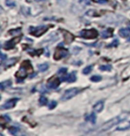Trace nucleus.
<instances>
[{"label": "nucleus", "mask_w": 130, "mask_h": 136, "mask_svg": "<svg viewBox=\"0 0 130 136\" xmlns=\"http://www.w3.org/2000/svg\"><path fill=\"white\" fill-rule=\"evenodd\" d=\"M33 71V67L31 63L29 60H25L21 64V67L18 73H16V77H18V79H24L27 76V73L29 72Z\"/></svg>", "instance_id": "nucleus-1"}, {"label": "nucleus", "mask_w": 130, "mask_h": 136, "mask_svg": "<svg viewBox=\"0 0 130 136\" xmlns=\"http://www.w3.org/2000/svg\"><path fill=\"white\" fill-rule=\"evenodd\" d=\"M126 117V116H116V117H115L114 118H112L111 120L106 122V123H104L103 125L102 128H101V131H106V130L111 128L113 126H116V125L119 124L120 122H122V120Z\"/></svg>", "instance_id": "nucleus-2"}, {"label": "nucleus", "mask_w": 130, "mask_h": 136, "mask_svg": "<svg viewBox=\"0 0 130 136\" xmlns=\"http://www.w3.org/2000/svg\"><path fill=\"white\" fill-rule=\"evenodd\" d=\"M48 28L49 27L47 25H41L38 27H30L29 33L35 37H40L46 33L48 30Z\"/></svg>", "instance_id": "nucleus-3"}, {"label": "nucleus", "mask_w": 130, "mask_h": 136, "mask_svg": "<svg viewBox=\"0 0 130 136\" xmlns=\"http://www.w3.org/2000/svg\"><path fill=\"white\" fill-rule=\"evenodd\" d=\"M98 36V31L91 28V29H84L80 32V37L84 39H95Z\"/></svg>", "instance_id": "nucleus-4"}, {"label": "nucleus", "mask_w": 130, "mask_h": 136, "mask_svg": "<svg viewBox=\"0 0 130 136\" xmlns=\"http://www.w3.org/2000/svg\"><path fill=\"white\" fill-rule=\"evenodd\" d=\"M80 92V89H78L77 87H74V88H71L69 89L66 90V91L64 93V94L63 95V96L61 97V100L62 101H67L72 98H73L74 96H75L78 93H79Z\"/></svg>", "instance_id": "nucleus-5"}, {"label": "nucleus", "mask_w": 130, "mask_h": 136, "mask_svg": "<svg viewBox=\"0 0 130 136\" xmlns=\"http://www.w3.org/2000/svg\"><path fill=\"white\" fill-rule=\"evenodd\" d=\"M68 54H69V51H68L67 49L63 47H61V48L57 47L56 48L53 58L56 60H59L61 59L65 58V57H67Z\"/></svg>", "instance_id": "nucleus-6"}, {"label": "nucleus", "mask_w": 130, "mask_h": 136, "mask_svg": "<svg viewBox=\"0 0 130 136\" xmlns=\"http://www.w3.org/2000/svg\"><path fill=\"white\" fill-rule=\"evenodd\" d=\"M61 82H62L61 78L51 77L47 81V87L49 89H56L59 86V84H60Z\"/></svg>", "instance_id": "nucleus-7"}, {"label": "nucleus", "mask_w": 130, "mask_h": 136, "mask_svg": "<svg viewBox=\"0 0 130 136\" xmlns=\"http://www.w3.org/2000/svg\"><path fill=\"white\" fill-rule=\"evenodd\" d=\"M21 36H19V37H15L12 39H11V40L6 41L5 43V49L9 50L14 48L15 45L21 41Z\"/></svg>", "instance_id": "nucleus-8"}, {"label": "nucleus", "mask_w": 130, "mask_h": 136, "mask_svg": "<svg viewBox=\"0 0 130 136\" xmlns=\"http://www.w3.org/2000/svg\"><path fill=\"white\" fill-rule=\"evenodd\" d=\"M19 100L18 98H13V99H11L9 100H8L6 103H4L2 106H1V109H12L13 107L16 105L17 102Z\"/></svg>", "instance_id": "nucleus-9"}, {"label": "nucleus", "mask_w": 130, "mask_h": 136, "mask_svg": "<svg viewBox=\"0 0 130 136\" xmlns=\"http://www.w3.org/2000/svg\"><path fill=\"white\" fill-rule=\"evenodd\" d=\"M61 80L62 81H67V82H69V83H73V82H75L76 80V72L74 71V72H72L70 74H69L67 77H62L61 78Z\"/></svg>", "instance_id": "nucleus-10"}, {"label": "nucleus", "mask_w": 130, "mask_h": 136, "mask_svg": "<svg viewBox=\"0 0 130 136\" xmlns=\"http://www.w3.org/2000/svg\"><path fill=\"white\" fill-rule=\"evenodd\" d=\"M113 31L114 30L112 28H108V29L104 30L101 32V38H108L113 36Z\"/></svg>", "instance_id": "nucleus-11"}, {"label": "nucleus", "mask_w": 130, "mask_h": 136, "mask_svg": "<svg viewBox=\"0 0 130 136\" xmlns=\"http://www.w3.org/2000/svg\"><path fill=\"white\" fill-rule=\"evenodd\" d=\"M104 101H99V102H98V103L94 106V109L96 112H100L101 111L104 109Z\"/></svg>", "instance_id": "nucleus-12"}, {"label": "nucleus", "mask_w": 130, "mask_h": 136, "mask_svg": "<svg viewBox=\"0 0 130 136\" xmlns=\"http://www.w3.org/2000/svg\"><path fill=\"white\" fill-rule=\"evenodd\" d=\"M119 35L122 38H126L129 36L130 35V28H121V29L119 31Z\"/></svg>", "instance_id": "nucleus-13"}, {"label": "nucleus", "mask_w": 130, "mask_h": 136, "mask_svg": "<svg viewBox=\"0 0 130 136\" xmlns=\"http://www.w3.org/2000/svg\"><path fill=\"white\" fill-rule=\"evenodd\" d=\"M96 119H97V116H96V115H95L94 112H92V113H91L90 115H87V116H85V120L91 122L92 124H95Z\"/></svg>", "instance_id": "nucleus-14"}, {"label": "nucleus", "mask_w": 130, "mask_h": 136, "mask_svg": "<svg viewBox=\"0 0 130 136\" xmlns=\"http://www.w3.org/2000/svg\"><path fill=\"white\" fill-rule=\"evenodd\" d=\"M17 60H18V58H11L9 60H5V63L4 64L5 67H11V66L14 65L17 62Z\"/></svg>", "instance_id": "nucleus-15"}, {"label": "nucleus", "mask_w": 130, "mask_h": 136, "mask_svg": "<svg viewBox=\"0 0 130 136\" xmlns=\"http://www.w3.org/2000/svg\"><path fill=\"white\" fill-rule=\"evenodd\" d=\"M12 82L10 80H5L4 82H2L1 84H0V86H1V89L2 90H4L5 88H8V87L12 86Z\"/></svg>", "instance_id": "nucleus-16"}, {"label": "nucleus", "mask_w": 130, "mask_h": 136, "mask_svg": "<svg viewBox=\"0 0 130 136\" xmlns=\"http://www.w3.org/2000/svg\"><path fill=\"white\" fill-rule=\"evenodd\" d=\"M93 70V65H89L88 67H86L85 68H84L83 70H82V73H83V74H89L90 73H91Z\"/></svg>", "instance_id": "nucleus-17"}, {"label": "nucleus", "mask_w": 130, "mask_h": 136, "mask_svg": "<svg viewBox=\"0 0 130 136\" xmlns=\"http://www.w3.org/2000/svg\"><path fill=\"white\" fill-rule=\"evenodd\" d=\"M129 128H130V122H129L128 124H126V125H123V126H122L117 127L116 130L117 131H126V130H128Z\"/></svg>", "instance_id": "nucleus-18"}, {"label": "nucleus", "mask_w": 130, "mask_h": 136, "mask_svg": "<svg viewBox=\"0 0 130 136\" xmlns=\"http://www.w3.org/2000/svg\"><path fill=\"white\" fill-rule=\"evenodd\" d=\"M20 130V128L18 127H16V126H11L8 128V132L12 135H15L17 132Z\"/></svg>", "instance_id": "nucleus-19"}, {"label": "nucleus", "mask_w": 130, "mask_h": 136, "mask_svg": "<svg viewBox=\"0 0 130 136\" xmlns=\"http://www.w3.org/2000/svg\"><path fill=\"white\" fill-rule=\"evenodd\" d=\"M48 103V100H47V98L46 97V96H42L41 98H40L39 99V103L41 106H45L47 105Z\"/></svg>", "instance_id": "nucleus-20"}, {"label": "nucleus", "mask_w": 130, "mask_h": 136, "mask_svg": "<svg viewBox=\"0 0 130 136\" xmlns=\"http://www.w3.org/2000/svg\"><path fill=\"white\" fill-rule=\"evenodd\" d=\"M49 68V65L47 64H39L38 65V69L41 72H44L47 70V69Z\"/></svg>", "instance_id": "nucleus-21"}, {"label": "nucleus", "mask_w": 130, "mask_h": 136, "mask_svg": "<svg viewBox=\"0 0 130 136\" xmlns=\"http://www.w3.org/2000/svg\"><path fill=\"white\" fill-rule=\"evenodd\" d=\"M100 70L102 71H110L112 70L111 65H101L100 66Z\"/></svg>", "instance_id": "nucleus-22"}, {"label": "nucleus", "mask_w": 130, "mask_h": 136, "mask_svg": "<svg viewBox=\"0 0 130 136\" xmlns=\"http://www.w3.org/2000/svg\"><path fill=\"white\" fill-rule=\"evenodd\" d=\"M78 2L83 6H87V5H90L91 4V0H78Z\"/></svg>", "instance_id": "nucleus-23"}, {"label": "nucleus", "mask_w": 130, "mask_h": 136, "mask_svg": "<svg viewBox=\"0 0 130 136\" xmlns=\"http://www.w3.org/2000/svg\"><path fill=\"white\" fill-rule=\"evenodd\" d=\"M90 80H91V81H92V82L97 83V82H100L101 80H102V77H101L100 76H98V75H94V76L91 77Z\"/></svg>", "instance_id": "nucleus-24"}, {"label": "nucleus", "mask_w": 130, "mask_h": 136, "mask_svg": "<svg viewBox=\"0 0 130 136\" xmlns=\"http://www.w3.org/2000/svg\"><path fill=\"white\" fill-rule=\"evenodd\" d=\"M118 45H119V40H118V39H115V40H114L112 41L111 44H110L109 45H107L106 48H111V47L116 48V47L118 46Z\"/></svg>", "instance_id": "nucleus-25"}, {"label": "nucleus", "mask_w": 130, "mask_h": 136, "mask_svg": "<svg viewBox=\"0 0 130 136\" xmlns=\"http://www.w3.org/2000/svg\"><path fill=\"white\" fill-rule=\"evenodd\" d=\"M56 106H57V103H56V101L53 100V101H51V102H50V103H49L48 108H49V109H55V107H56Z\"/></svg>", "instance_id": "nucleus-26"}, {"label": "nucleus", "mask_w": 130, "mask_h": 136, "mask_svg": "<svg viewBox=\"0 0 130 136\" xmlns=\"http://www.w3.org/2000/svg\"><path fill=\"white\" fill-rule=\"evenodd\" d=\"M66 72H67V68L62 67L58 70L57 73H58V74H65V73H66Z\"/></svg>", "instance_id": "nucleus-27"}, {"label": "nucleus", "mask_w": 130, "mask_h": 136, "mask_svg": "<svg viewBox=\"0 0 130 136\" xmlns=\"http://www.w3.org/2000/svg\"><path fill=\"white\" fill-rule=\"evenodd\" d=\"M1 118H3L4 121L5 122H9L11 121V118H9V116L8 115H3V116H2Z\"/></svg>", "instance_id": "nucleus-28"}, {"label": "nucleus", "mask_w": 130, "mask_h": 136, "mask_svg": "<svg viewBox=\"0 0 130 136\" xmlns=\"http://www.w3.org/2000/svg\"><path fill=\"white\" fill-rule=\"evenodd\" d=\"M20 31H21V28H17L16 30H11V31H9L8 33L12 34V35H15V34H18Z\"/></svg>", "instance_id": "nucleus-29"}, {"label": "nucleus", "mask_w": 130, "mask_h": 136, "mask_svg": "<svg viewBox=\"0 0 130 136\" xmlns=\"http://www.w3.org/2000/svg\"><path fill=\"white\" fill-rule=\"evenodd\" d=\"M1 61H2V63H3V62L6 60V58H7V56L5 55V54H4L3 53H1Z\"/></svg>", "instance_id": "nucleus-30"}, {"label": "nucleus", "mask_w": 130, "mask_h": 136, "mask_svg": "<svg viewBox=\"0 0 130 136\" xmlns=\"http://www.w3.org/2000/svg\"><path fill=\"white\" fill-rule=\"evenodd\" d=\"M6 4L8 5V6H15V2H9V1H8V0H7V1H6Z\"/></svg>", "instance_id": "nucleus-31"}, {"label": "nucleus", "mask_w": 130, "mask_h": 136, "mask_svg": "<svg viewBox=\"0 0 130 136\" xmlns=\"http://www.w3.org/2000/svg\"><path fill=\"white\" fill-rule=\"evenodd\" d=\"M106 1V0H98V2H99V3H105Z\"/></svg>", "instance_id": "nucleus-32"}, {"label": "nucleus", "mask_w": 130, "mask_h": 136, "mask_svg": "<svg viewBox=\"0 0 130 136\" xmlns=\"http://www.w3.org/2000/svg\"><path fill=\"white\" fill-rule=\"evenodd\" d=\"M128 41H130V38H129L128 39Z\"/></svg>", "instance_id": "nucleus-33"}]
</instances>
